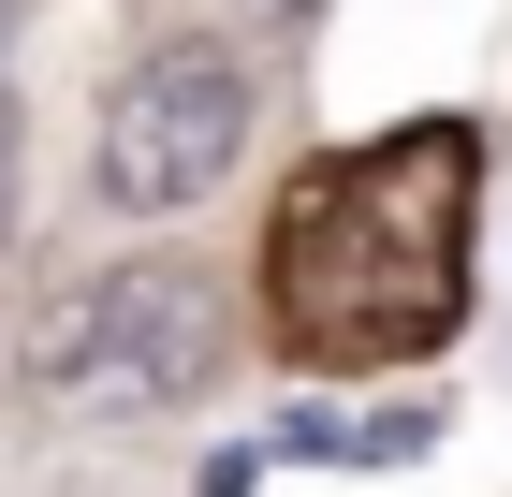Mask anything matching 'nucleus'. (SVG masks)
<instances>
[{"mask_svg": "<svg viewBox=\"0 0 512 497\" xmlns=\"http://www.w3.org/2000/svg\"><path fill=\"white\" fill-rule=\"evenodd\" d=\"M483 234V132L395 117L366 147H322L264 220V322L308 381H395L469 322Z\"/></svg>", "mask_w": 512, "mask_h": 497, "instance_id": "obj_1", "label": "nucleus"}, {"mask_svg": "<svg viewBox=\"0 0 512 497\" xmlns=\"http://www.w3.org/2000/svg\"><path fill=\"white\" fill-rule=\"evenodd\" d=\"M30 381L74 424H161V410H191L220 381V293L191 264H103V278H74L44 307Z\"/></svg>", "mask_w": 512, "mask_h": 497, "instance_id": "obj_2", "label": "nucleus"}, {"mask_svg": "<svg viewBox=\"0 0 512 497\" xmlns=\"http://www.w3.org/2000/svg\"><path fill=\"white\" fill-rule=\"evenodd\" d=\"M0 205H15V103H0Z\"/></svg>", "mask_w": 512, "mask_h": 497, "instance_id": "obj_4", "label": "nucleus"}, {"mask_svg": "<svg viewBox=\"0 0 512 497\" xmlns=\"http://www.w3.org/2000/svg\"><path fill=\"white\" fill-rule=\"evenodd\" d=\"M249 147V74L220 59V44H161V59H132L118 103H103V147H88V191L132 205V220H176L191 191H220Z\"/></svg>", "mask_w": 512, "mask_h": 497, "instance_id": "obj_3", "label": "nucleus"}]
</instances>
